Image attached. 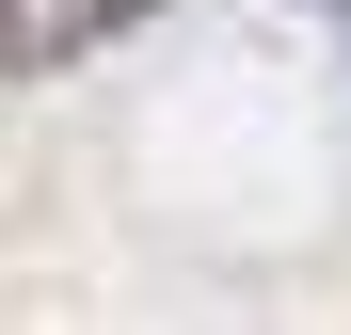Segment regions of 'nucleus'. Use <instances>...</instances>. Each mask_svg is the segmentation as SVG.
I'll use <instances>...</instances> for the list:
<instances>
[{"label":"nucleus","mask_w":351,"mask_h":335,"mask_svg":"<svg viewBox=\"0 0 351 335\" xmlns=\"http://www.w3.org/2000/svg\"><path fill=\"white\" fill-rule=\"evenodd\" d=\"M128 0H0V64H64V48H96Z\"/></svg>","instance_id":"1"}]
</instances>
